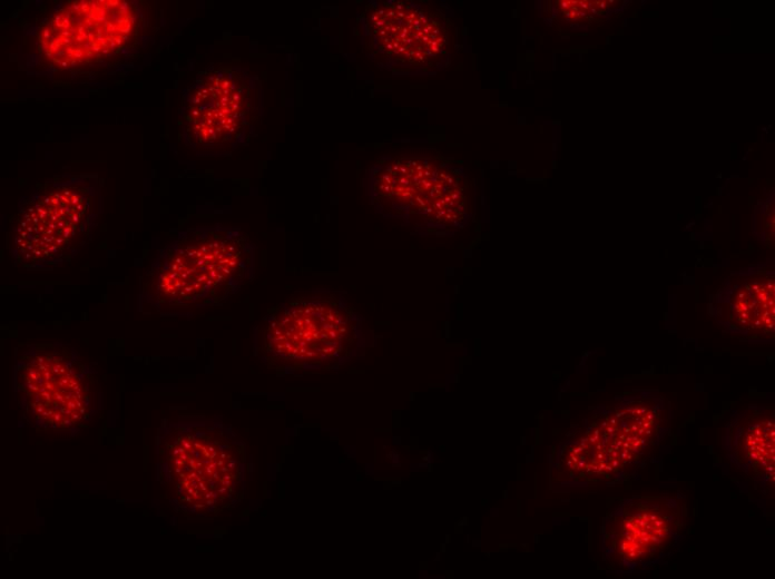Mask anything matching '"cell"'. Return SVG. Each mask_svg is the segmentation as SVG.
I'll use <instances>...</instances> for the list:
<instances>
[{
    "instance_id": "cell-3",
    "label": "cell",
    "mask_w": 775,
    "mask_h": 579,
    "mask_svg": "<svg viewBox=\"0 0 775 579\" xmlns=\"http://www.w3.org/2000/svg\"><path fill=\"white\" fill-rule=\"evenodd\" d=\"M143 24L137 2H62L32 35V59L42 70L63 71L114 57L129 47Z\"/></svg>"
},
{
    "instance_id": "cell-6",
    "label": "cell",
    "mask_w": 775,
    "mask_h": 579,
    "mask_svg": "<svg viewBox=\"0 0 775 579\" xmlns=\"http://www.w3.org/2000/svg\"><path fill=\"white\" fill-rule=\"evenodd\" d=\"M680 510L671 499L636 498L609 521L608 550L620 568H636L661 557L678 539Z\"/></svg>"
},
{
    "instance_id": "cell-4",
    "label": "cell",
    "mask_w": 775,
    "mask_h": 579,
    "mask_svg": "<svg viewBox=\"0 0 775 579\" xmlns=\"http://www.w3.org/2000/svg\"><path fill=\"white\" fill-rule=\"evenodd\" d=\"M14 390L29 421L51 430L85 423L96 411L99 398L94 369L76 350L59 343L20 347Z\"/></svg>"
},
{
    "instance_id": "cell-1",
    "label": "cell",
    "mask_w": 775,
    "mask_h": 579,
    "mask_svg": "<svg viewBox=\"0 0 775 579\" xmlns=\"http://www.w3.org/2000/svg\"><path fill=\"white\" fill-rule=\"evenodd\" d=\"M253 248L237 228L222 225L180 232L140 277L138 305L147 312L215 305L245 281Z\"/></svg>"
},
{
    "instance_id": "cell-5",
    "label": "cell",
    "mask_w": 775,
    "mask_h": 579,
    "mask_svg": "<svg viewBox=\"0 0 775 579\" xmlns=\"http://www.w3.org/2000/svg\"><path fill=\"white\" fill-rule=\"evenodd\" d=\"M257 78L236 66H210L184 90L179 127L184 141L202 154H224L244 145L261 119Z\"/></svg>"
},
{
    "instance_id": "cell-2",
    "label": "cell",
    "mask_w": 775,
    "mask_h": 579,
    "mask_svg": "<svg viewBox=\"0 0 775 579\" xmlns=\"http://www.w3.org/2000/svg\"><path fill=\"white\" fill-rule=\"evenodd\" d=\"M101 213V184L94 174H60L37 185L13 220L16 265L38 271L71 262L91 241Z\"/></svg>"
},
{
    "instance_id": "cell-9",
    "label": "cell",
    "mask_w": 775,
    "mask_h": 579,
    "mask_svg": "<svg viewBox=\"0 0 775 579\" xmlns=\"http://www.w3.org/2000/svg\"><path fill=\"white\" fill-rule=\"evenodd\" d=\"M737 461L753 473L774 475V420L766 414H751L736 432Z\"/></svg>"
},
{
    "instance_id": "cell-8",
    "label": "cell",
    "mask_w": 775,
    "mask_h": 579,
    "mask_svg": "<svg viewBox=\"0 0 775 579\" xmlns=\"http://www.w3.org/2000/svg\"><path fill=\"white\" fill-rule=\"evenodd\" d=\"M727 316L747 333H773L774 279L758 274L744 281L729 297Z\"/></svg>"
},
{
    "instance_id": "cell-7",
    "label": "cell",
    "mask_w": 775,
    "mask_h": 579,
    "mask_svg": "<svg viewBox=\"0 0 775 579\" xmlns=\"http://www.w3.org/2000/svg\"><path fill=\"white\" fill-rule=\"evenodd\" d=\"M367 31L377 51L405 66H420L443 45V31L419 4L385 2L366 12Z\"/></svg>"
}]
</instances>
